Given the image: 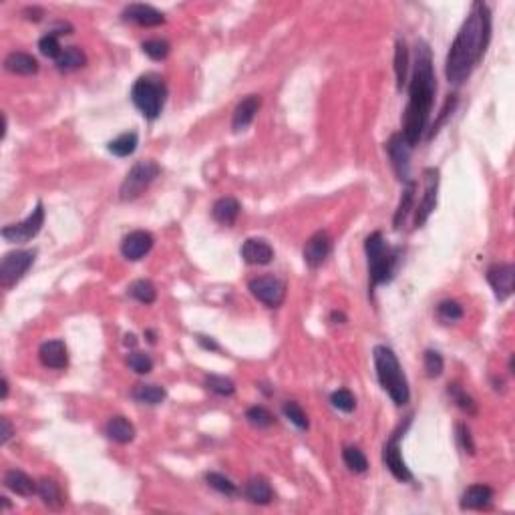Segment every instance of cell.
Segmentation results:
<instances>
[{
    "mask_svg": "<svg viewBox=\"0 0 515 515\" xmlns=\"http://www.w3.org/2000/svg\"><path fill=\"white\" fill-rule=\"evenodd\" d=\"M386 149H388V155H390V161H393V167L397 171V176L401 181H409V155H411V145L404 141L401 133H395L388 143H386Z\"/></svg>",
    "mask_w": 515,
    "mask_h": 515,
    "instance_id": "5bb4252c",
    "label": "cell"
},
{
    "mask_svg": "<svg viewBox=\"0 0 515 515\" xmlns=\"http://www.w3.org/2000/svg\"><path fill=\"white\" fill-rule=\"evenodd\" d=\"M197 342L204 346V348H208V351H220V346L211 340V338L208 337H197Z\"/></svg>",
    "mask_w": 515,
    "mask_h": 515,
    "instance_id": "7dc6e473",
    "label": "cell"
},
{
    "mask_svg": "<svg viewBox=\"0 0 515 515\" xmlns=\"http://www.w3.org/2000/svg\"><path fill=\"white\" fill-rule=\"evenodd\" d=\"M165 97H167L165 83H163V79L153 77V75L137 79L133 89H131V99H133L135 107L147 119L160 117L161 111H163V105H165Z\"/></svg>",
    "mask_w": 515,
    "mask_h": 515,
    "instance_id": "277c9868",
    "label": "cell"
},
{
    "mask_svg": "<svg viewBox=\"0 0 515 515\" xmlns=\"http://www.w3.org/2000/svg\"><path fill=\"white\" fill-rule=\"evenodd\" d=\"M246 418H248L250 425H254L258 429H268V427L274 425V415L266 407H252V409H248Z\"/></svg>",
    "mask_w": 515,
    "mask_h": 515,
    "instance_id": "e575fe53",
    "label": "cell"
},
{
    "mask_svg": "<svg viewBox=\"0 0 515 515\" xmlns=\"http://www.w3.org/2000/svg\"><path fill=\"white\" fill-rule=\"evenodd\" d=\"M443 369H445L443 356L437 353V351H427L425 353V370H427V376L437 379V376H441Z\"/></svg>",
    "mask_w": 515,
    "mask_h": 515,
    "instance_id": "ee69618b",
    "label": "cell"
},
{
    "mask_svg": "<svg viewBox=\"0 0 515 515\" xmlns=\"http://www.w3.org/2000/svg\"><path fill=\"white\" fill-rule=\"evenodd\" d=\"M240 202L236 197H222L213 204L211 208V216L216 222H220L222 225H234L238 216H240Z\"/></svg>",
    "mask_w": 515,
    "mask_h": 515,
    "instance_id": "7402d4cb",
    "label": "cell"
},
{
    "mask_svg": "<svg viewBox=\"0 0 515 515\" xmlns=\"http://www.w3.org/2000/svg\"><path fill=\"white\" fill-rule=\"evenodd\" d=\"M332 250V240L326 232H316L304 246V262L308 268H320Z\"/></svg>",
    "mask_w": 515,
    "mask_h": 515,
    "instance_id": "4fadbf2b",
    "label": "cell"
},
{
    "mask_svg": "<svg viewBox=\"0 0 515 515\" xmlns=\"http://www.w3.org/2000/svg\"><path fill=\"white\" fill-rule=\"evenodd\" d=\"M43 224H45V208L43 204H38L27 220H22L20 224L6 225L2 230V238L10 244H27L41 232Z\"/></svg>",
    "mask_w": 515,
    "mask_h": 515,
    "instance_id": "9c48e42d",
    "label": "cell"
},
{
    "mask_svg": "<svg viewBox=\"0 0 515 515\" xmlns=\"http://www.w3.org/2000/svg\"><path fill=\"white\" fill-rule=\"evenodd\" d=\"M137 145H139L137 133L135 131H129V133L119 135L117 139H113L111 143H109V151H111L113 155H117V157H129V155L135 153Z\"/></svg>",
    "mask_w": 515,
    "mask_h": 515,
    "instance_id": "f1b7e54d",
    "label": "cell"
},
{
    "mask_svg": "<svg viewBox=\"0 0 515 515\" xmlns=\"http://www.w3.org/2000/svg\"><path fill=\"white\" fill-rule=\"evenodd\" d=\"M260 109V97L250 95L241 101L240 105L236 107L234 117H232V129L234 131H244L248 127L254 119H256V113Z\"/></svg>",
    "mask_w": 515,
    "mask_h": 515,
    "instance_id": "d6986e66",
    "label": "cell"
},
{
    "mask_svg": "<svg viewBox=\"0 0 515 515\" xmlns=\"http://www.w3.org/2000/svg\"><path fill=\"white\" fill-rule=\"evenodd\" d=\"M374 367H376V376H379V383L388 393V397L395 401V404H407L411 399V393H409V383L404 379L401 369V362L397 358V354L393 353L388 346H374Z\"/></svg>",
    "mask_w": 515,
    "mask_h": 515,
    "instance_id": "3957f363",
    "label": "cell"
},
{
    "mask_svg": "<svg viewBox=\"0 0 515 515\" xmlns=\"http://www.w3.org/2000/svg\"><path fill=\"white\" fill-rule=\"evenodd\" d=\"M127 365H129V369L135 370L137 374H147V372H151V369H153V360H151V356L145 353L129 354Z\"/></svg>",
    "mask_w": 515,
    "mask_h": 515,
    "instance_id": "7bdbcfd3",
    "label": "cell"
},
{
    "mask_svg": "<svg viewBox=\"0 0 515 515\" xmlns=\"http://www.w3.org/2000/svg\"><path fill=\"white\" fill-rule=\"evenodd\" d=\"M487 282L495 290L499 300H507L514 294L515 268L512 264H495L487 270Z\"/></svg>",
    "mask_w": 515,
    "mask_h": 515,
    "instance_id": "7c38bea8",
    "label": "cell"
},
{
    "mask_svg": "<svg viewBox=\"0 0 515 515\" xmlns=\"http://www.w3.org/2000/svg\"><path fill=\"white\" fill-rule=\"evenodd\" d=\"M449 395L453 397V401L457 402V407H459L461 411H465L467 415H475V413H477V404H475V401H473L459 385H449Z\"/></svg>",
    "mask_w": 515,
    "mask_h": 515,
    "instance_id": "74e56055",
    "label": "cell"
},
{
    "mask_svg": "<svg viewBox=\"0 0 515 515\" xmlns=\"http://www.w3.org/2000/svg\"><path fill=\"white\" fill-rule=\"evenodd\" d=\"M282 411H284V417L288 418L292 425H296V427L302 429V431L308 429V417H306V413L302 411V407H300L298 402L294 401L284 402Z\"/></svg>",
    "mask_w": 515,
    "mask_h": 515,
    "instance_id": "d590c367",
    "label": "cell"
},
{
    "mask_svg": "<svg viewBox=\"0 0 515 515\" xmlns=\"http://www.w3.org/2000/svg\"><path fill=\"white\" fill-rule=\"evenodd\" d=\"M365 250H367V258H369L370 288H376L379 284H383L386 280H390L395 256H393V252L386 248L385 238H383L381 232L370 234L369 238H367V241H365Z\"/></svg>",
    "mask_w": 515,
    "mask_h": 515,
    "instance_id": "5b68a950",
    "label": "cell"
},
{
    "mask_svg": "<svg viewBox=\"0 0 515 515\" xmlns=\"http://www.w3.org/2000/svg\"><path fill=\"white\" fill-rule=\"evenodd\" d=\"M493 489L489 485H471L461 495V509H483L491 503Z\"/></svg>",
    "mask_w": 515,
    "mask_h": 515,
    "instance_id": "ffe728a7",
    "label": "cell"
},
{
    "mask_svg": "<svg viewBox=\"0 0 515 515\" xmlns=\"http://www.w3.org/2000/svg\"><path fill=\"white\" fill-rule=\"evenodd\" d=\"M125 344H127V346H135V344H137L135 334H127V337H125Z\"/></svg>",
    "mask_w": 515,
    "mask_h": 515,
    "instance_id": "816d5d0a",
    "label": "cell"
},
{
    "mask_svg": "<svg viewBox=\"0 0 515 515\" xmlns=\"http://www.w3.org/2000/svg\"><path fill=\"white\" fill-rule=\"evenodd\" d=\"M160 165L153 160L137 161L131 169H129L127 177L123 179L121 183V190H119V197L123 202H131V199H137L141 193L153 183V179L160 176Z\"/></svg>",
    "mask_w": 515,
    "mask_h": 515,
    "instance_id": "8992f818",
    "label": "cell"
},
{
    "mask_svg": "<svg viewBox=\"0 0 515 515\" xmlns=\"http://www.w3.org/2000/svg\"><path fill=\"white\" fill-rule=\"evenodd\" d=\"M24 15H29V16H27L29 20H41V16H43V10L34 6V8H27V10H24Z\"/></svg>",
    "mask_w": 515,
    "mask_h": 515,
    "instance_id": "c3c4849f",
    "label": "cell"
},
{
    "mask_svg": "<svg viewBox=\"0 0 515 515\" xmlns=\"http://www.w3.org/2000/svg\"><path fill=\"white\" fill-rule=\"evenodd\" d=\"M423 176H425V195L415 213V227H421L429 220V216L433 213L435 206H437V192H439V171L433 167H427Z\"/></svg>",
    "mask_w": 515,
    "mask_h": 515,
    "instance_id": "8fae6325",
    "label": "cell"
},
{
    "mask_svg": "<svg viewBox=\"0 0 515 515\" xmlns=\"http://www.w3.org/2000/svg\"><path fill=\"white\" fill-rule=\"evenodd\" d=\"M4 485H6V489H10L13 493L20 495V498H31L36 493V483L32 481L27 473L16 471V469H10L4 473Z\"/></svg>",
    "mask_w": 515,
    "mask_h": 515,
    "instance_id": "44dd1931",
    "label": "cell"
},
{
    "mask_svg": "<svg viewBox=\"0 0 515 515\" xmlns=\"http://www.w3.org/2000/svg\"><path fill=\"white\" fill-rule=\"evenodd\" d=\"M241 258L252 266H266L274 260V248L264 238H250L241 246Z\"/></svg>",
    "mask_w": 515,
    "mask_h": 515,
    "instance_id": "e0dca14e",
    "label": "cell"
},
{
    "mask_svg": "<svg viewBox=\"0 0 515 515\" xmlns=\"http://www.w3.org/2000/svg\"><path fill=\"white\" fill-rule=\"evenodd\" d=\"M415 192H417V183L409 179V181H407V188H404V192H402L401 204H399V208H397V211H395V220H393V224H395L397 230L404 224L407 216H409V213H411V209H413Z\"/></svg>",
    "mask_w": 515,
    "mask_h": 515,
    "instance_id": "83f0119b",
    "label": "cell"
},
{
    "mask_svg": "<svg viewBox=\"0 0 515 515\" xmlns=\"http://www.w3.org/2000/svg\"><path fill=\"white\" fill-rule=\"evenodd\" d=\"M151 248H153V236L145 230H135L121 241V254L131 262H137L147 256Z\"/></svg>",
    "mask_w": 515,
    "mask_h": 515,
    "instance_id": "9a60e30c",
    "label": "cell"
},
{
    "mask_svg": "<svg viewBox=\"0 0 515 515\" xmlns=\"http://www.w3.org/2000/svg\"><path fill=\"white\" fill-rule=\"evenodd\" d=\"M248 286H250L252 296L268 308H278L286 298V284L278 280L276 276H258L254 280H250Z\"/></svg>",
    "mask_w": 515,
    "mask_h": 515,
    "instance_id": "ba28073f",
    "label": "cell"
},
{
    "mask_svg": "<svg viewBox=\"0 0 515 515\" xmlns=\"http://www.w3.org/2000/svg\"><path fill=\"white\" fill-rule=\"evenodd\" d=\"M105 433L115 443L127 445L135 439V427L125 417H111L109 423H107V427H105Z\"/></svg>",
    "mask_w": 515,
    "mask_h": 515,
    "instance_id": "cb8c5ba5",
    "label": "cell"
},
{
    "mask_svg": "<svg viewBox=\"0 0 515 515\" xmlns=\"http://www.w3.org/2000/svg\"><path fill=\"white\" fill-rule=\"evenodd\" d=\"M38 48H41V52L48 57V59H59L61 57V52H63V47L59 45V38H57V34H52V32H48L45 34L41 41H38Z\"/></svg>",
    "mask_w": 515,
    "mask_h": 515,
    "instance_id": "b9f144b4",
    "label": "cell"
},
{
    "mask_svg": "<svg viewBox=\"0 0 515 515\" xmlns=\"http://www.w3.org/2000/svg\"><path fill=\"white\" fill-rule=\"evenodd\" d=\"M244 493L252 503H258V505H268L272 501V487L264 477H252L246 483Z\"/></svg>",
    "mask_w": 515,
    "mask_h": 515,
    "instance_id": "484cf974",
    "label": "cell"
},
{
    "mask_svg": "<svg viewBox=\"0 0 515 515\" xmlns=\"http://www.w3.org/2000/svg\"><path fill=\"white\" fill-rule=\"evenodd\" d=\"M435 91H437V83H435L431 48L427 47V43L418 41L417 61H415L413 79L409 85V105L404 111V123H402L401 133L404 141L411 147H415L421 141L427 129L431 109H433Z\"/></svg>",
    "mask_w": 515,
    "mask_h": 515,
    "instance_id": "7a4b0ae2",
    "label": "cell"
},
{
    "mask_svg": "<svg viewBox=\"0 0 515 515\" xmlns=\"http://www.w3.org/2000/svg\"><path fill=\"white\" fill-rule=\"evenodd\" d=\"M342 459H344L346 467L351 471H354V473H365L369 469V461H367L365 453L358 449V447H346V449L342 451Z\"/></svg>",
    "mask_w": 515,
    "mask_h": 515,
    "instance_id": "d6a6232c",
    "label": "cell"
},
{
    "mask_svg": "<svg viewBox=\"0 0 515 515\" xmlns=\"http://www.w3.org/2000/svg\"><path fill=\"white\" fill-rule=\"evenodd\" d=\"M330 402H332L334 409L342 411V413H353L354 409H356V399H354V395L348 388H338V390H334L332 397H330Z\"/></svg>",
    "mask_w": 515,
    "mask_h": 515,
    "instance_id": "8d00e7d4",
    "label": "cell"
},
{
    "mask_svg": "<svg viewBox=\"0 0 515 515\" xmlns=\"http://www.w3.org/2000/svg\"><path fill=\"white\" fill-rule=\"evenodd\" d=\"M55 63H57V69H59V71H75V69L85 66L87 57H85V52H83L79 47H66L63 48L61 57H59Z\"/></svg>",
    "mask_w": 515,
    "mask_h": 515,
    "instance_id": "f546056e",
    "label": "cell"
},
{
    "mask_svg": "<svg viewBox=\"0 0 515 515\" xmlns=\"http://www.w3.org/2000/svg\"><path fill=\"white\" fill-rule=\"evenodd\" d=\"M437 314H439V318L443 322H455L459 320V318H463V306L459 304V302H455V300H445V302L439 304Z\"/></svg>",
    "mask_w": 515,
    "mask_h": 515,
    "instance_id": "ab89813d",
    "label": "cell"
},
{
    "mask_svg": "<svg viewBox=\"0 0 515 515\" xmlns=\"http://www.w3.org/2000/svg\"><path fill=\"white\" fill-rule=\"evenodd\" d=\"M206 481H208L209 487H213L216 491L224 493V495H234L238 491L236 483L232 479H227L225 475H220V473H208L206 475Z\"/></svg>",
    "mask_w": 515,
    "mask_h": 515,
    "instance_id": "f35d334b",
    "label": "cell"
},
{
    "mask_svg": "<svg viewBox=\"0 0 515 515\" xmlns=\"http://www.w3.org/2000/svg\"><path fill=\"white\" fill-rule=\"evenodd\" d=\"M131 397L141 404H160L165 399V388L160 385H135Z\"/></svg>",
    "mask_w": 515,
    "mask_h": 515,
    "instance_id": "4316f807",
    "label": "cell"
},
{
    "mask_svg": "<svg viewBox=\"0 0 515 515\" xmlns=\"http://www.w3.org/2000/svg\"><path fill=\"white\" fill-rule=\"evenodd\" d=\"M6 397H8V381L2 379V399H6Z\"/></svg>",
    "mask_w": 515,
    "mask_h": 515,
    "instance_id": "f907efd6",
    "label": "cell"
},
{
    "mask_svg": "<svg viewBox=\"0 0 515 515\" xmlns=\"http://www.w3.org/2000/svg\"><path fill=\"white\" fill-rule=\"evenodd\" d=\"M330 320H332V322H337V324H338V322H340V324H342V322H346V316H344V314H342V312H337V310H334V312H332V314H330Z\"/></svg>",
    "mask_w": 515,
    "mask_h": 515,
    "instance_id": "681fc988",
    "label": "cell"
},
{
    "mask_svg": "<svg viewBox=\"0 0 515 515\" xmlns=\"http://www.w3.org/2000/svg\"><path fill=\"white\" fill-rule=\"evenodd\" d=\"M491 38V13L487 4L475 2L471 13L459 29L445 61V77L451 85H463L475 66L481 63L483 55Z\"/></svg>",
    "mask_w": 515,
    "mask_h": 515,
    "instance_id": "6da1fadb",
    "label": "cell"
},
{
    "mask_svg": "<svg viewBox=\"0 0 515 515\" xmlns=\"http://www.w3.org/2000/svg\"><path fill=\"white\" fill-rule=\"evenodd\" d=\"M143 52L149 57V59H153V61H163V59L169 55V43H165V41H161V38L145 41Z\"/></svg>",
    "mask_w": 515,
    "mask_h": 515,
    "instance_id": "60d3db41",
    "label": "cell"
},
{
    "mask_svg": "<svg viewBox=\"0 0 515 515\" xmlns=\"http://www.w3.org/2000/svg\"><path fill=\"white\" fill-rule=\"evenodd\" d=\"M395 73H397V85L399 89L404 87L407 83V73H409V50L404 41H397V48H395Z\"/></svg>",
    "mask_w": 515,
    "mask_h": 515,
    "instance_id": "4dcf8cb0",
    "label": "cell"
},
{
    "mask_svg": "<svg viewBox=\"0 0 515 515\" xmlns=\"http://www.w3.org/2000/svg\"><path fill=\"white\" fill-rule=\"evenodd\" d=\"M0 423H2V445H6V443H8V439L15 435V429H13V425H10V421H8V418H2Z\"/></svg>",
    "mask_w": 515,
    "mask_h": 515,
    "instance_id": "bcb514c9",
    "label": "cell"
},
{
    "mask_svg": "<svg viewBox=\"0 0 515 515\" xmlns=\"http://www.w3.org/2000/svg\"><path fill=\"white\" fill-rule=\"evenodd\" d=\"M402 433H404V427H401L397 433L388 439V443L385 445V451H383V461H385V465L388 467V471L395 475V479L407 483L413 481V473L409 471V467H407L404 459H402L401 445H399Z\"/></svg>",
    "mask_w": 515,
    "mask_h": 515,
    "instance_id": "30bf717a",
    "label": "cell"
},
{
    "mask_svg": "<svg viewBox=\"0 0 515 515\" xmlns=\"http://www.w3.org/2000/svg\"><path fill=\"white\" fill-rule=\"evenodd\" d=\"M206 386H208L211 393L220 395V397H230L236 393V385L234 381L225 379V376H218V374H209L206 376Z\"/></svg>",
    "mask_w": 515,
    "mask_h": 515,
    "instance_id": "836d02e7",
    "label": "cell"
},
{
    "mask_svg": "<svg viewBox=\"0 0 515 515\" xmlns=\"http://www.w3.org/2000/svg\"><path fill=\"white\" fill-rule=\"evenodd\" d=\"M123 18L139 24V27H160L165 22V16L149 4H129L123 10Z\"/></svg>",
    "mask_w": 515,
    "mask_h": 515,
    "instance_id": "ac0fdd59",
    "label": "cell"
},
{
    "mask_svg": "<svg viewBox=\"0 0 515 515\" xmlns=\"http://www.w3.org/2000/svg\"><path fill=\"white\" fill-rule=\"evenodd\" d=\"M129 294L137 302H141V304H153L155 298H157V290H155V286L149 280H137V282H133L131 288H129Z\"/></svg>",
    "mask_w": 515,
    "mask_h": 515,
    "instance_id": "1f68e13d",
    "label": "cell"
},
{
    "mask_svg": "<svg viewBox=\"0 0 515 515\" xmlns=\"http://www.w3.org/2000/svg\"><path fill=\"white\" fill-rule=\"evenodd\" d=\"M36 493L41 495L43 499V503L50 507V509H61L64 505V499H63V491H61V487H59V483L55 481V479H41V481L36 483Z\"/></svg>",
    "mask_w": 515,
    "mask_h": 515,
    "instance_id": "d4e9b609",
    "label": "cell"
},
{
    "mask_svg": "<svg viewBox=\"0 0 515 515\" xmlns=\"http://www.w3.org/2000/svg\"><path fill=\"white\" fill-rule=\"evenodd\" d=\"M38 358H41L43 367H47V369H66V365H69L66 344H64L63 340H48V342H43L41 348H38Z\"/></svg>",
    "mask_w": 515,
    "mask_h": 515,
    "instance_id": "2e32d148",
    "label": "cell"
},
{
    "mask_svg": "<svg viewBox=\"0 0 515 515\" xmlns=\"http://www.w3.org/2000/svg\"><path fill=\"white\" fill-rule=\"evenodd\" d=\"M457 437H459V443H461V447L467 451V453H475V445H473V439H471V433H469V429H467L465 425H459L457 427Z\"/></svg>",
    "mask_w": 515,
    "mask_h": 515,
    "instance_id": "f6af8a7d",
    "label": "cell"
},
{
    "mask_svg": "<svg viewBox=\"0 0 515 515\" xmlns=\"http://www.w3.org/2000/svg\"><path fill=\"white\" fill-rule=\"evenodd\" d=\"M34 256L36 254L31 252V250L8 252L6 256L2 258V264H0V286L2 288H10L13 284H16L34 264Z\"/></svg>",
    "mask_w": 515,
    "mask_h": 515,
    "instance_id": "52a82bcc",
    "label": "cell"
},
{
    "mask_svg": "<svg viewBox=\"0 0 515 515\" xmlns=\"http://www.w3.org/2000/svg\"><path fill=\"white\" fill-rule=\"evenodd\" d=\"M4 69L8 73H15V75H34L38 71V61L29 55V52H10L6 59H4Z\"/></svg>",
    "mask_w": 515,
    "mask_h": 515,
    "instance_id": "603a6c76",
    "label": "cell"
}]
</instances>
